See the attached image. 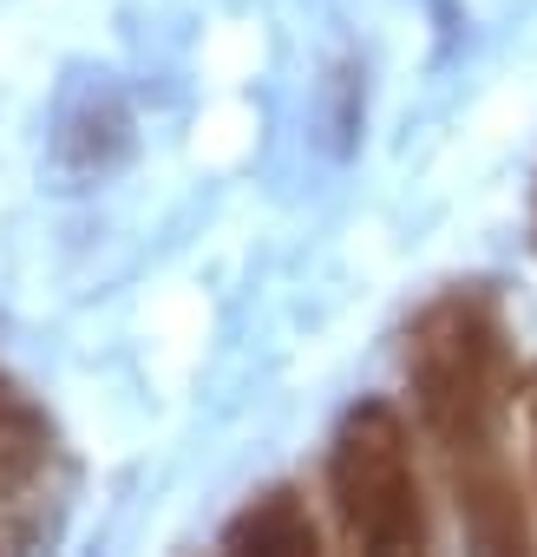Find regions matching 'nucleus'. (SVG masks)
I'll list each match as a JSON object with an SVG mask.
<instances>
[{"label":"nucleus","instance_id":"obj_1","mask_svg":"<svg viewBox=\"0 0 537 557\" xmlns=\"http://www.w3.org/2000/svg\"><path fill=\"white\" fill-rule=\"evenodd\" d=\"M413 368V407L426 420V433L465 459V453H491L498 440V413H504V329L491 315L485 296H446L439 309H426V322L413 329L407 348Z\"/></svg>","mask_w":537,"mask_h":557},{"label":"nucleus","instance_id":"obj_2","mask_svg":"<svg viewBox=\"0 0 537 557\" xmlns=\"http://www.w3.org/2000/svg\"><path fill=\"white\" fill-rule=\"evenodd\" d=\"M328 498L367 550H420L426 544V505L407 426L387 400H361L328 453Z\"/></svg>","mask_w":537,"mask_h":557},{"label":"nucleus","instance_id":"obj_3","mask_svg":"<svg viewBox=\"0 0 537 557\" xmlns=\"http://www.w3.org/2000/svg\"><path fill=\"white\" fill-rule=\"evenodd\" d=\"M459 511H465V524L485 550H517L524 544V511H517V492H511V472L498 466V453H465L459 459Z\"/></svg>","mask_w":537,"mask_h":557},{"label":"nucleus","instance_id":"obj_4","mask_svg":"<svg viewBox=\"0 0 537 557\" xmlns=\"http://www.w3.org/2000/svg\"><path fill=\"white\" fill-rule=\"evenodd\" d=\"M223 544L229 550H315L322 537H315V518H309V505L296 492H268L242 518H229Z\"/></svg>","mask_w":537,"mask_h":557}]
</instances>
